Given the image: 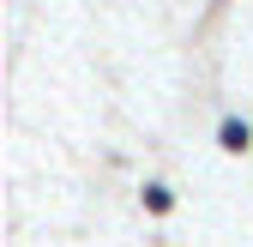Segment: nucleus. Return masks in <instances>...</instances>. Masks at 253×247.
Returning a JSON list of instances; mask_svg holds the SVG:
<instances>
[{"label":"nucleus","instance_id":"nucleus-1","mask_svg":"<svg viewBox=\"0 0 253 247\" xmlns=\"http://www.w3.org/2000/svg\"><path fill=\"white\" fill-rule=\"evenodd\" d=\"M223 145H229V151H247V127H235V121H229V127H223Z\"/></svg>","mask_w":253,"mask_h":247}]
</instances>
